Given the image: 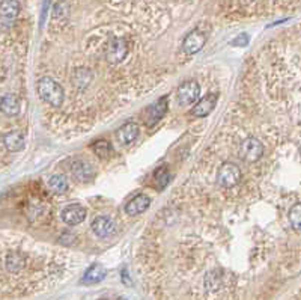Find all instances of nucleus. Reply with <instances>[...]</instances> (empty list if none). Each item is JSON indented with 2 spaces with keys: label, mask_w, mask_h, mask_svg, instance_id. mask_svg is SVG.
Instances as JSON below:
<instances>
[{
  "label": "nucleus",
  "mask_w": 301,
  "mask_h": 300,
  "mask_svg": "<svg viewBox=\"0 0 301 300\" xmlns=\"http://www.w3.org/2000/svg\"><path fill=\"white\" fill-rule=\"evenodd\" d=\"M37 91L41 100L53 109H59L65 103V91L62 85L52 77H41L37 83Z\"/></svg>",
  "instance_id": "f257e3e1"
},
{
  "label": "nucleus",
  "mask_w": 301,
  "mask_h": 300,
  "mask_svg": "<svg viewBox=\"0 0 301 300\" xmlns=\"http://www.w3.org/2000/svg\"><path fill=\"white\" fill-rule=\"evenodd\" d=\"M104 56L110 67H118L127 61L130 55V41L125 37L113 35L104 44Z\"/></svg>",
  "instance_id": "f03ea898"
},
{
  "label": "nucleus",
  "mask_w": 301,
  "mask_h": 300,
  "mask_svg": "<svg viewBox=\"0 0 301 300\" xmlns=\"http://www.w3.org/2000/svg\"><path fill=\"white\" fill-rule=\"evenodd\" d=\"M241 178H242V171L239 169V166L235 163L226 162V163L220 165L215 180H217L218 187L230 190L241 183Z\"/></svg>",
  "instance_id": "7ed1b4c3"
},
{
  "label": "nucleus",
  "mask_w": 301,
  "mask_h": 300,
  "mask_svg": "<svg viewBox=\"0 0 301 300\" xmlns=\"http://www.w3.org/2000/svg\"><path fill=\"white\" fill-rule=\"evenodd\" d=\"M263 156V145L256 137H245L239 145V157L245 163H256Z\"/></svg>",
  "instance_id": "20e7f679"
},
{
  "label": "nucleus",
  "mask_w": 301,
  "mask_h": 300,
  "mask_svg": "<svg viewBox=\"0 0 301 300\" xmlns=\"http://www.w3.org/2000/svg\"><path fill=\"white\" fill-rule=\"evenodd\" d=\"M20 0H0V26L4 29L13 28L20 14Z\"/></svg>",
  "instance_id": "39448f33"
},
{
  "label": "nucleus",
  "mask_w": 301,
  "mask_h": 300,
  "mask_svg": "<svg viewBox=\"0 0 301 300\" xmlns=\"http://www.w3.org/2000/svg\"><path fill=\"white\" fill-rule=\"evenodd\" d=\"M199 95H200V86L196 80H188V82L182 83L176 91L178 103L182 106L194 104L199 100Z\"/></svg>",
  "instance_id": "423d86ee"
},
{
  "label": "nucleus",
  "mask_w": 301,
  "mask_h": 300,
  "mask_svg": "<svg viewBox=\"0 0 301 300\" xmlns=\"http://www.w3.org/2000/svg\"><path fill=\"white\" fill-rule=\"evenodd\" d=\"M94 234L100 238H109L113 237L116 234V225L112 219L106 217V216H98L94 219L92 225H91Z\"/></svg>",
  "instance_id": "0eeeda50"
},
{
  "label": "nucleus",
  "mask_w": 301,
  "mask_h": 300,
  "mask_svg": "<svg viewBox=\"0 0 301 300\" xmlns=\"http://www.w3.org/2000/svg\"><path fill=\"white\" fill-rule=\"evenodd\" d=\"M205 41H206V35L200 31H193L190 32L184 43H182V47H184V52L187 56H193L196 55L199 50H202V47L205 46Z\"/></svg>",
  "instance_id": "6e6552de"
},
{
  "label": "nucleus",
  "mask_w": 301,
  "mask_h": 300,
  "mask_svg": "<svg viewBox=\"0 0 301 300\" xmlns=\"http://www.w3.org/2000/svg\"><path fill=\"white\" fill-rule=\"evenodd\" d=\"M217 101H218V94H217V92H211V94H208L206 97L200 98V100L194 104V107L191 109L190 113H191L193 116H197V118L208 116V115L214 110Z\"/></svg>",
  "instance_id": "1a4fd4ad"
},
{
  "label": "nucleus",
  "mask_w": 301,
  "mask_h": 300,
  "mask_svg": "<svg viewBox=\"0 0 301 300\" xmlns=\"http://www.w3.org/2000/svg\"><path fill=\"white\" fill-rule=\"evenodd\" d=\"M62 220L70 225V226H76V225H80L82 222H85L86 219V208L79 205V204H73V205H68L62 210Z\"/></svg>",
  "instance_id": "9d476101"
},
{
  "label": "nucleus",
  "mask_w": 301,
  "mask_h": 300,
  "mask_svg": "<svg viewBox=\"0 0 301 300\" xmlns=\"http://www.w3.org/2000/svg\"><path fill=\"white\" fill-rule=\"evenodd\" d=\"M139 131L140 128L136 122H127L116 131V139L121 145H130L137 139Z\"/></svg>",
  "instance_id": "9b49d317"
},
{
  "label": "nucleus",
  "mask_w": 301,
  "mask_h": 300,
  "mask_svg": "<svg viewBox=\"0 0 301 300\" xmlns=\"http://www.w3.org/2000/svg\"><path fill=\"white\" fill-rule=\"evenodd\" d=\"M149 205H151V198L146 196V195H143V193H140V195L134 196V198L127 204L125 211H127L130 216H137V214L145 213V211L149 208Z\"/></svg>",
  "instance_id": "f8f14e48"
},
{
  "label": "nucleus",
  "mask_w": 301,
  "mask_h": 300,
  "mask_svg": "<svg viewBox=\"0 0 301 300\" xmlns=\"http://www.w3.org/2000/svg\"><path fill=\"white\" fill-rule=\"evenodd\" d=\"M167 112V97H163L160 98L155 104H152L148 110V115H146V122L149 127H152L155 122H158Z\"/></svg>",
  "instance_id": "ddd939ff"
},
{
  "label": "nucleus",
  "mask_w": 301,
  "mask_h": 300,
  "mask_svg": "<svg viewBox=\"0 0 301 300\" xmlns=\"http://www.w3.org/2000/svg\"><path fill=\"white\" fill-rule=\"evenodd\" d=\"M0 110L7 116H16L20 113V100L14 94H7L0 100Z\"/></svg>",
  "instance_id": "4468645a"
},
{
  "label": "nucleus",
  "mask_w": 301,
  "mask_h": 300,
  "mask_svg": "<svg viewBox=\"0 0 301 300\" xmlns=\"http://www.w3.org/2000/svg\"><path fill=\"white\" fill-rule=\"evenodd\" d=\"M104 277H106V268L101 264H94L83 274L82 283H85V285H94V283L101 282Z\"/></svg>",
  "instance_id": "2eb2a0df"
},
{
  "label": "nucleus",
  "mask_w": 301,
  "mask_h": 300,
  "mask_svg": "<svg viewBox=\"0 0 301 300\" xmlns=\"http://www.w3.org/2000/svg\"><path fill=\"white\" fill-rule=\"evenodd\" d=\"M71 171H73V175L76 177V180H79L82 183H86V181L92 180V177H94V168L89 163L82 162V160L74 162Z\"/></svg>",
  "instance_id": "dca6fc26"
},
{
  "label": "nucleus",
  "mask_w": 301,
  "mask_h": 300,
  "mask_svg": "<svg viewBox=\"0 0 301 300\" xmlns=\"http://www.w3.org/2000/svg\"><path fill=\"white\" fill-rule=\"evenodd\" d=\"M25 136L20 131H11L4 137V145L10 153H19L25 148Z\"/></svg>",
  "instance_id": "f3484780"
},
{
  "label": "nucleus",
  "mask_w": 301,
  "mask_h": 300,
  "mask_svg": "<svg viewBox=\"0 0 301 300\" xmlns=\"http://www.w3.org/2000/svg\"><path fill=\"white\" fill-rule=\"evenodd\" d=\"M49 187L52 192L62 195L68 190V180L64 175H52L49 178Z\"/></svg>",
  "instance_id": "a211bd4d"
},
{
  "label": "nucleus",
  "mask_w": 301,
  "mask_h": 300,
  "mask_svg": "<svg viewBox=\"0 0 301 300\" xmlns=\"http://www.w3.org/2000/svg\"><path fill=\"white\" fill-rule=\"evenodd\" d=\"M289 220H290L292 228L296 232H299V226H301V204H299V201H296L290 207V210H289Z\"/></svg>",
  "instance_id": "6ab92c4d"
},
{
  "label": "nucleus",
  "mask_w": 301,
  "mask_h": 300,
  "mask_svg": "<svg viewBox=\"0 0 301 300\" xmlns=\"http://www.w3.org/2000/svg\"><path fill=\"white\" fill-rule=\"evenodd\" d=\"M91 149L101 159L110 157V153H112V146L107 140H97L95 143H92Z\"/></svg>",
  "instance_id": "aec40b11"
},
{
  "label": "nucleus",
  "mask_w": 301,
  "mask_h": 300,
  "mask_svg": "<svg viewBox=\"0 0 301 300\" xmlns=\"http://www.w3.org/2000/svg\"><path fill=\"white\" fill-rule=\"evenodd\" d=\"M154 181H155V184H157L158 189H164V187L169 184V181H170V174H169V171H167L166 166H161V168H158V169L155 171V174H154Z\"/></svg>",
  "instance_id": "412c9836"
},
{
  "label": "nucleus",
  "mask_w": 301,
  "mask_h": 300,
  "mask_svg": "<svg viewBox=\"0 0 301 300\" xmlns=\"http://www.w3.org/2000/svg\"><path fill=\"white\" fill-rule=\"evenodd\" d=\"M247 43H248V37H247V35H239V37L233 41L235 46H247Z\"/></svg>",
  "instance_id": "4be33fe9"
},
{
  "label": "nucleus",
  "mask_w": 301,
  "mask_h": 300,
  "mask_svg": "<svg viewBox=\"0 0 301 300\" xmlns=\"http://www.w3.org/2000/svg\"><path fill=\"white\" fill-rule=\"evenodd\" d=\"M119 300H128V298H125V297H121Z\"/></svg>",
  "instance_id": "5701e85b"
},
{
  "label": "nucleus",
  "mask_w": 301,
  "mask_h": 300,
  "mask_svg": "<svg viewBox=\"0 0 301 300\" xmlns=\"http://www.w3.org/2000/svg\"><path fill=\"white\" fill-rule=\"evenodd\" d=\"M101 300H104V298H101Z\"/></svg>",
  "instance_id": "b1692460"
}]
</instances>
